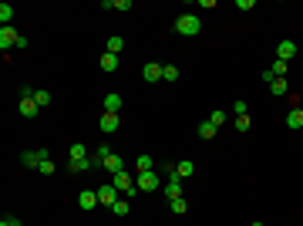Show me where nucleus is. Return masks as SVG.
Masks as SVG:
<instances>
[{
	"label": "nucleus",
	"mask_w": 303,
	"mask_h": 226,
	"mask_svg": "<svg viewBox=\"0 0 303 226\" xmlns=\"http://www.w3.org/2000/svg\"><path fill=\"white\" fill-rule=\"evenodd\" d=\"M176 31L182 34V37H196V34L202 31V20L196 14H179L176 17Z\"/></svg>",
	"instance_id": "nucleus-1"
},
{
	"label": "nucleus",
	"mask_w": 303,
	"mask_h": 226,
	"mask_svg": "<svg viewBox=\"0 0 303 226\" xmlns=\"http://www.w3.org/2000/svg\"><path fill=\"white\" fill-rule=\"evenodd\" d=\"M135 186H138V193H155V189L162 186V176L155 169H152V172H138V176H135Z\"/></svg>",
	"instance_id": "nucleus-2"
},
{
	"label": "nucleus",
	"mask_w": 303,
	"mask_h": 226,
	"mask_svg": "<svg viewBox=\"0 0 303 226\" xmlns=\"http://www.w3.org/2000/svg\"><path fill=\"white\" fill-rule=\"evenodd\" d=\"M51 159V149H34V152H24L20 155V162H24L27 169H40V162Z\"/></svg>",
	"instance_id": "nucleus-3"
},
{
	"label": "nucleus",
	"mask_w": 303,
	"mask_h": 226,
	"mask_svg": "<svg viewBox=\"0 0 303 226\" xmlns=\"http://www.w3.org/2000/svg\"><path fill=\"white\" fill-rule=\"evenodd\" d=\"M118 199H121V193L112 186V182H108V186H98V202H101V206H108V210H112Z\"/></svg>",
	"instance_id": "nucleus-4"
},
{
	"label": "nucleus",
	"mask_w": 303,
	"mask_h": 226,
	"mask_svg": "<svg viewBox=\"0 0 303 226\" xmlns=\"http://www.w3.org/2000/svg\"><path fill=\"white\" fill-rule=\"evenodd\" d=\"M17 40H20V34L14 27H0V51H4V57H7L10 48H17Z\"/></svg>",
	"instance_id": "nucleus-5"
},
{
	"label": "nucleus",
	"mask_w": 303,
	"mask_h": 226,
	"mask_svg": "<svg viewBox=\"0 0 303 226\" xmlns=\"http://www.w3.org/2000/svg\"><path fill=\"white\" fill-rule=\"evenodd\" d=\"M276 57H279V61H287V65H290V61H293V57H296V40L283 37V40H279V44H276Z\"/></svg>",
	"instance_id": "nucleus-6"
},
{
	"label": "nucleus",
	"mask_w": 303,
	"mask_h": 226,
	"mask_svg": "<svg viewBox=\"0 0 303 226\" xmlns=\"http://www.w3.org/2000/svg\"><path fill=\"white\" fill-rule=\"evenodd\" d=\"M78 206L84 213H91V210H98V206H101V202H98V189H84V193L78 196Z\"/></svg>",
	"instance_id": "nucleus-7"
},
{
	"label": "nucleus",
	"mask_w": 303,
	"mask_h": 226,
	"mask_svg": "<svg viewBox=\"0 0 303 226\" xmlns=\"http://www.w3.org/2000/svg\"><path fill=\"white\" fill-rule=\"evenodd\" d=\"M118 125H121V118H118V115H112V112H104L101 118H98V129H101L104 135H112V132H118Z\"/></svg>",
	"instance_id": "nucleus-8"
},
{
	"label": "nucleus",
	"mask_w": 303,
	"mask_h": 226,
	"mask_svg": "<svg viewBox=\"0 0 303 226\" xmlns=\"http://www.w3.org/2000/svg\"><path fill=\"white\" fill-rule=\"evenodd\" d=\"M162 68H165V65H159V61H148V65H142V78L148 81V85H155V81H162Z\"/></svg>",
	"instance_id": "nucleus-9"
},
{
	"label": "nucleus",
	"mask_w": 303,
	"mask_h": 226,
	"mask_svg": "<svg viewBox=\"0 0 303 226\" xmlns=\"http://www.w3.org/2000/svg\"><path fill=\"white\" fill-rule=\"evenodd\" d=\"M64 169L71 172V176H81V172H91V169H95V162H91V159H68Z\"/></svg>",
	"instance_id": "nucleus-10"
},
{
	"label": "nucleus",
	"mask_w": 303,
	"mask_h": 226,
	"mask_svg": "<svg viewBox=\"0 0 303 226\" xmlns=\"http://www.w3.org/2000/svg\"><path fill=\"white\" fill-rule=\"evenodd\" d=\"M165 199H182V179L179 176L165 179Z\"/></svg>",
	"instance_id": "nucleus-11"
},
{
	"label": "nucleus",
	"mask_w": 303,
	"mask_h": 226,
	"mask_svg": "<svg viewBox=\"0 0 303 226\" xmlns=\"http://www.w3.org/2000/svg\"><path fill=\"white\" fill-rule=\"evenodd\" d=\"M104 112H112V115L121 112V95L118 91H108V95H104Z\"/></svg>",
	"instance_id": "nucleus-12"
},
{
	"label": "nucleus",
	"mask_w": 303,
	"mask_h": 226,
	"mask_svg": "<svg viewBox=\"0 0 303 226\" xmlns=\"http://www.w3.org/2000/svg\"><path fill=\"white\" fill-rule=\"evenodd\" d=\"M287 129H303V108H290L287 112Z\"/></svg>",
	"instance_id": "nucleus-13"
},
{
	"label": "nucleus",
	"mask_w": 303,
	"mask_h": 226,
	"mask_svg": "<svg viewBox=\"0 0 303 226\" xmlns=\"http://www.w3.org/2000/svg\"><path fill=\"white\" fill-rule=\"evenodd\" d=\"M37 112H40V105L34 98H20V115H24V118H34Z\"/></svg>",
	"instance_id": "nucleus-14"
},
{
	"label": "nucleus",
	"mask_w": 303,
	"mask_h": 226,
	"mask_svg": "<svg viewBox=\"0 0 303 226\" xmlns=\"http://www.w3.org/2000/svg\"><path fill=\"white\" fill-rule=\"evenodd\" d=\"M196 135H199V138H206V142H209V138H215V125H212V121H199V125H196Z\"/></svg>",
	"instance_id": "nucleus-15"
},
{
	"label": "nucleus",
	"mask_w": 303,
	"mask_h": 226,
	"mask_svg": "<svg viewBox=\"0 0 303 226\" xmlns=\"http://www.w3.org/2000/svg\"><path fill=\"white\" fill-rule=\"evenodd\" d=\"M98 65H101V71H108V74H112V71H118V54H108V51H104Z\"/></svg>",
	"instance_id": "nucleus-16"
},
{
	"label": "nucleus",
	"mask_w": 303,
	"mask_h": 226,
	"mask_svg": "<svg viewBox=\"0 0 303 226\" xmlns=\"http://www.w3.org/2000/svg\"><path fill=\"white\" fill-rule=\"evenodd\" d=\"M104 169L108 172H125V162H121V155H108V159H104Z\"/></svg>",
	"instance_id": "nucleus-17"
},
{
	"label": "nucleus",
	"mask_w": 303,
	"mask_h": 226,
	"mask_svg": "<svg viewBox=\"0 0 303 226\" xmlns=\"http://www.w3.org/2000/svg\"><path fill=\"white\" fill-rule=\"evenodd\" d=\"M176 176H179V179H189V176H196V166H192L189 159H185V162H176Z\"/></svg>",
	"instance_id": "nucleus-18"
},
{
	"label": "nucleus",
	"mask_w": 303,
	"mask_h": 226,
	"mask_svg": "<svg viewBox=\"0 0 303 226\" xmlns=\"http://www.w3.org/2000/svg\"><path fill=\"white\" fill-rule=\"evenodd\" d=\"M104 10H132V0H101Z\"/></svg>",
	"instance_id": "nucleus-19"
},
{
	"label": "nucleus",
	"mask_w": 303,
	"mask_h": 226,
	"mask_svg": "<svg viewBox=\"0 0 303 226\" xmlns=\"http://www.w3.org/2000/svg\"><path fill=\"white\" fill-rule=\"evenodd\" d=\"M68 155H71V159H91V155H88V146H84V142H74V146L68 149Z\"/></svg>",
	"instance_id": "nucleus-20"
},
{
	"label": "nucleus",
	"mask_w": 303,
	"mask_h": 226,
	"mask_svg": "<svg viewBox=\"0 0 303 226\" xmlns=\"http://www.w3.org/2000/svg\"><path fill=\"white\" fill-rule=\"evenodd\" d=\"M270 91H273V95H276V98L290 95V85H287V78H276V81H273V85H270Z\"/></svg>",
	"instance_id": "nucleus-21"
},
{
	"label": "nucleus",
	"mask_w": 303,
	"mask_h": 226,
	"mask_svg": "<svg viewBox=\"0 0 303 226\" xmlns=\"http://www.w3.org/2000/svg\"><path fill=\"white\" fill-rule=\"evenodd\" d=\"M135 169L138 172H152V169H155V159H152V155H138V159H135Z\"/></svg>",
	"instance_id": "nucleus-22"
},
{
	"label": "nucleus",
	"mask_w": 303,
	"mask_h": 226,
	"mask_svg": "<svg viewBox=\"0 0 303 226\" xmlns=\"http://www.w3.org/2000/svg\"><path fill=\"white\" fill-rule=\"evenodd\" d=\"M108 155H112V149H108V146H98L95 152H91V162H95V166H104V159H108Z\"/></svg>",
	"instance_id": "nucleus-23"
},
{
	"label": "nucleus",
	"mask_w": 303,
	"mask_h": 226,
	"mask_svg": "<svg viewBox=\"0 0 303 226\" xmlns=\"http://www.w3.org/2000/svg\"><path fill=\"white\" fill-rule=\"evenodd\" d=\"M10 20H14V7H10V4H0V27H10Z\"/></svg>",
	"instance_id": "nucleus-24"
},
{
	"label": "nucleus",
	"mask_w": 303,
	"mask_h": 226,
	"mask_svg": "<svg viewBox=\"0 0 303 226\" xmlns=\"http://www.w3.org/2000/svg\"><path fill=\"white\" fill-rule=\"evenodd\" d=\"M121 48H125V40H121V37H108V44H104L108 54H121Z\"/></svg>",
	"instance_id": "nucleus-25"
},
{
	"label": "nucleus",
	"mask_w": 303,
	"mask_h": 226,
	"mask_svg": "<svg viewBox=\"0 0 303 226\" xmlns=\"http://www.w3.org/2000/svg\"><path fill=\"white\" fill-rule=\"evenodd\" d=\"M168 210L176 213V216H182V213L189 210V202H185V196H182V199H168Z\"/></svg>",
	"instance_id": "nucleus-26"
},
{
	"label": "nucleus",
	"mask_w": 303,
	"mask_h": 226,
	"mask_svg": "<svg viewBox=\"0 0 303 226\" xmlns=\"http://www.w3.org/2000/svg\"><path fill=\"white\" fill-rule=\"evenodd\" d=\"M112 213H115V216H128V213H132V202H128V199H118V202L112 206Z\"/></svg>",
	"instance_id": "nucleus-27"
},
{
	"label": "nucleus",
	"mask_w": 303,
	"mask_h": 226,
	"mask_svg": "<svg viewBox=\"0 0 303 226\" xmlns=\"http://www.w3.org/2000/svg\"><path fill=\"white\" fill-rule=\"evenodd\" d=\"M162 81H168V85H172V81H179V68H176V65H165V68H162Z\"/></svg>",
	"instance_id": "nucleus-28"
},
{
	"label": "nucleus",
	"mask_w": 303,
	"mask_h": 226,
	"mask_svg": "<svg viewBox=\"0 0 303 226\" xmlns=\"http://www.w3.org/2000/svg\"><path fill=\"white\" fill-rule=\"evenodd\" d=\"M34 101H37L40 108H48V105H51V91H40V88H34Z\"/></svg>",
	"instance_id": "nucleus-29"
},
{
	"label": "nucleus",
	"mask_w": 303,
	"mask_h": 226,
	"mask_svg": "<svg viewBox=\"0 0 303 226\" xmlns=\"http://www.w3.org/2000/svg\"><path fill=\"white\" fill-rule=\"evenodd\" d=\"M287 68H290L287 61H279V57H276V65H270V71L276 74V78H287Z\"/></svg>",
	"instance_id": "nucleus-30"
},
{
	"label": "nucleus",
	"mask_w": 303,
	"mask_h": 226,
	"mask_svg": "<svg viewBox=\"0 0 303 226\" xmlns=\"http://www.w3.org/2000/svg\"><path fill=\"white\" fill-rule=\"evenodd\" d=\"M236 132H249V115H236Z\"/></svg>",
	"instance_id": "nucleus-31"
},
{
	"label": "nucleus",
	"mask_w": 303,
	"mask_h": 226,
	"mask_svg": "<svg viewBox=\"0 0 303 226\" xmlns=\"http://www.w3.org/2000/svg\"><path fill=\"white\" fill-rule=\"evenodd\" d=\"M37 172H40V176H54V162H51V159H44Z\"/></svg>",
	"instance_id": "nucleus-32"
},
{
	"label": "nucleus",
	"mask_w": 303,
	"mask_h": 226,
	"mask_svg": "<svg viewBox=\"0 0 303 226\" xmlns=\"http://www.w3.org/2000/svg\"><path fill=\"white\" fill-rule=\"evenodd\" d=\"M209 121H212L215 129H219V125H223V121H226V112H212V115H209Z\"/></svg>",
	"instance_id": "nucleus-33"
},
{
	"label": "nucleus",
	"mask_w": 303,
	"mask_h": 226,
	"mask_svg": "<svg viewBox=\"0 0 303 226\" xmlns=\"http://www.w3.org/2000/svg\"><path fill=\"white\" fill-rule=\"evenodd\" d=\"M232 112H236V115H249V105H246V101H243V98H240V101L232 105Z\"/></svg>",
	"instance_id": "nucleus-34"
},
{
	"label": "nucleus",
	"mask_w": 303,
	"mask_h": 226,
	"mask_svg": "<svg viewBox=\"0 0 303 226\" xmlns=\"http://www.w3.org/2000/svg\"><path fill=\"white\" fill-rule=\"evenodd\" d=\"M259 78H263V81H266V85H273V81H276V74H273V71H270V68H266V71H263V74H259Z\"/></svg>",
	"instance_id": "nucleus-35"
},
{
	"label": "nucleus",
	"mask_w": 303,
	"mask_h": 226,
	"mask_svg": "<svg viewBox=\"0 0 303 226\" xmlns=\"http://www.w3.org/2000/svg\"><path fill=\"white\" fill-rule=\"evenodd\" d=\"M0 226H20V219H17V216H4V223H0Z\"/></svg>",
	"instance_id": "nucleus-36"
},
{
	"label": "nucleus",
	"mask_w": 303,
	"mask_h": 226,
	"mask_svg": "<svg viewBox=\"0 0 303 226\" xmlns=\"http://www.w3.org/2000/svg\"><path fill=\"white\" fill-rule=\"evenodd\" d=\"M253 226H263V223H253Z\"/></svg>",
	"instance_id": "nucleus-37"
}]
</instances>
